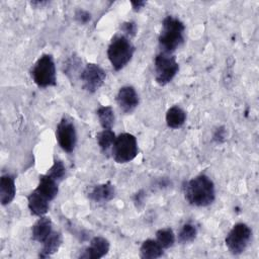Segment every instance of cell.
<instances>
[{"label": "cell", "mask_w": 259, "mask_h": 259, "mask_svg": "<svg viewBox=\"0 0 259 259\" xmlns=\"http://www.w3.org/2000/svg\"><path fill=\"white\" fill-rule=\"evenodd\" d=\"M62 242H63L62 234L58 231H53L52 234L42 243V249L40 250L38 256L41 258H47L49 256H52L59 250V248L62 245Z\"/></svg>", "instance_id": "obj_17"}, {"label": "cell", "mask_w": 259, "mask_h": 259, "mask_svg": "<svg viewBox=\"0 0 259 259\" xmlns=\"http://www.w3.org/2000/svg\"><path fill=\"white\" fill-rule=\"evenodd\" d=\"M184 23L177 17L168 15L162 21V28L158 37L161 52L172 54L184 41Z\"/></svg>", "instance_id": "obj_2"}, {"label": "cell", "mask_w": 259, "mask_h": 259, "mask_svg": "<svg viewBox=\"0 0 259 259\" xmlns=\"http://www.w3.org/2000/svg\"><path fill=\"white\" fill-rule=\"evenodd\" d=\"M120 29L123 32L122 34H124L125 36L130 37V36H134L137 32V25L134 21H126L123 22L120 25Z\"/></svg>", "instance_id": "obj_25"}, {"label": "cell", "mask_w": 259, "mask_h": 259, "mask_svg": "<svg viewBox=\"0 0 259 259\" xmlns=\"http://www.w3.org/2000/svg\"><path fill=\"white\" fill-rule=\"evenodd\" d=\"M115 138H116V136L111 130H102L101 132H99L97 134V136H96L97 144H98L101 152L104 155L108 154L109 150L111 151L112 146L115 141Z\"/></svg>", "instance_id": "obj_20"}, {"label": "cell", "mask_w": 259, "mask_h": 259, "mask_svg": "<svg viewBox=\"0 0 259 259\" xmlns=\"http://www.w3.org/2000/svg\"><path fill=\"white\" fill-rule=\"evenodd\" d=\"M47 174L55 179L57 182H60L64 179L66 175V167L61 160H55L52 167L48 170Z\"/></svg>", "instance_id": "obj_24"}, {"label": "cell", "mask_w": 259, "mask_h": 259, "mask_svg": "<svg viewBox=\"0 0 259 259\" xmlns=\"http://www.w3.org/2000/svg\"><path fill=\"white\" fill-rule=\"evenodd\" d=\"M164 249L156 239L144 241L140 247V257L143 259H156L163 255Z\"/></svg>", "instance_id": "obj_18"}, {"label": "cell", "mask_w": 259, "mask_h": 259, "mask_svg": "<svg viewBox=\"0 0 259 259\" xmlns=\"http://www.w3.org/2000/svg\"><path fill=\"white\" fill-rule=\"evenodd\" d=\"M30 75L38 87L55 86L57 84V73L53 56L45 54L39 57L31 68Z\"/></svg>", "instance_id": "obj_4"}, {"label": "cell", "mask_w": 259, "mask_h": 259, "mask_svg": "<svg viewBox=\"0 0 259 259\" xmlns=\"http://www.w3.org/2000/svg\"><path fill=\"white\" fill-rule=\"evenodd\" d=\"M16 187L14 178L10 174H4L0 178V201L2 205L9 204L15 197Z\"/></svg>", "instance_id": "obj_16"}, {"label": "cell", "mask_w": 259, "mask_h": 259, "mask_svg": "<svg viewBox=\"0 0 259 259\" xmlns=\"http://www.w3.org/2000/svg\"><path fill=\"white\" fill-rule=\"evenodd\" d=\"M196 235H197L196 227L191 223H186L179 230L177 239H178L179 243L187 244V243L192 242L196 238Z\"/></svg>", "instance_id": "obj_22"}, {"label": "cell", "mask_w": 259, "mask_h": 259, "mask_svg": "<svg viewBox=\"0 0 259 259\" xmlns=\"http://www.w3.org/2000/svg\"><path fill=\"white\" fill-rule=\"evenodd\" d=\"M131 4H132L133 9H134L135 11H140V10L146 5V1H142V0L131 1Z\"/></svg>", "instance_id": "obj_27"}, {"label": "cell", "mask_w": 259, "mask_h": 259, "mask_svg": "<svg viewBox=\"0 0 259 259\" xmlns=\"http://www.w3.org/2000/svg\"><path fill=\"white\" fill-rule=\"evenodd\" d=\"M56 138L63 151L72 153L77 144V133L73 121L64 116L57 125Z\"/></svg>", "instance_id": "obj_8"}, {"label": "cell", "mask_w": 259, "mask_h": 259, "mask_svg": "<svg viewBox=\"0 0 259 259\" xmlns=\"http://www.w3.org/2000/svg\"><path fill=\"white\" fill-rule=\"evenodd\" d=\"M155 80L160 86L170 83L179 71V65L175 56L172 54L160 52L154 60Z\"/></svg>", "instance_id": "obj_5"}, {"label": "cell", "mask_w": 259, "mask_h": 259, "mask_svg": "<svg viewBox=\"0 0 259 259\" xmlns=\"http://www.w3.org/2000/svg\"><path fill=\"white\" fill-rule=\"evenodd\" d=\"M156 241L162 246L163 249L172 247L175 243V235L170 228H163L156 232Z\"/></svg>", "instance_id": "obj_23"}, {"label": "cell", "mask_w": 259, "mask_h": 259, "mask_svg": "<svg viewBox=\"0 0 259 259\" xmlns=\"http://www.w3.org/2000/svg\"><path fill=\"white\" fill-rule=\"evenodd\" d=\"M225 138V131L223 127H220L215 131L214 135H213V140L218 141V142H221L223 141V139Z\"/></svg>", "instance_id": "obj_28"}, {"label": "cell", "mask_w": 259, "mask_h": 259, "mask_svg": "<svg viewBox=\"0 0 259 259\" xmlns=\"http://www.w3.org/2000/svg\"><path fill=\"white\" fill-rule=\"evenodd\" d=\"M75 16H76V19H77L79 22H81V23H87V22L91 19V14H90L88 11L82 10V9L78 10V11L76 12Z\"/></svg>", "instance_id": "obj_26"}, {"label": "cell", "mask_w": 259, "mask_h": 259, "mask_svg": "<svg viewBox=\"0 0 259 259\" xmlns=\"http://www.w3.org/2000/svg\"><path fill=\"white\" fill-rule=\"evenodd\" d=\"M135 53V46L130 37L124 34H115L107 48V57L115 71L123 69L132 60Z\"/></svg>", "instance_id": "obj_3"}, {"label": "cell", "mask_w": 259, "mask_h": 259, "mask_svg": "<svg viewBox=\"0 0 259 259\" xmlns=\"http://www.w3.org/2000/svg\"><path fill=\"white\" fill-rule=\"evenodd\" d=\"M184 195L191 205L207 206L215 199L214 183L207 175L199 174L186 182Z\"/></svg>", "instance_id": "obj_1"}, {"label": "cell", "mask_w": 259, "mask_h": 259, "mask_svg": "<svg viewBox=\"0 0 259 259\" xmlns=\"http://www.w3.org/2000/svg\"><path fill=\"white\" fill-rule=\"evenodd\" d=\"M165 120L170 128H179L186 121V112L181 107L174 105L167 110Z\"/></svg>", "instance_id": "obj_19"}, {"label": "cell", "mask_w": 259, "mask_h": 259, "mask_svg": "<svg viewBox=\"0 0 259 259\" xmlns=\"http://www.w3.org/2000/svg\"><path fill=\"white\" fill-rule=\"evenodd\" d=\"M53 223L52 220L48 217H39V219L34 223L31 229V237L32 240L44 243L46 239L52 234L53 232Z\"/></svg>", "instance_id": "obj_14"}, {"label": "cell", "mask_w": 259, "mask_h": 259, "mask_svg": "<svg viewBox=\"0 0 259 259\" xmlns=\"http://www.w3.org/2000/svg\"><path fill=\"white\" fill-rule=\"evenodd\" d=\"M114 196H115V188L110 182L95 185L88 193V197L91 200L99 203L110 201Z\"/></svg>", "instance_id": "obj_13"}, {"label": "cell", "mask_w": 259, "mask_h": 259, "mask_svg": "<svg viewBox=\"0 0 259 259\" xmlns=\"http://www.w3.org/2000/svg\"><path fill=\"white\" fill-rule=\"evenodd\" d=\"M49 201H52L59 192V182L49 176L47 173L40 175L38 178V183L34 189Z\"/></svg>", "instance_id": "obj_12"}, {"label": "cell", "mask_w": 259, "mask_h": 259, "mask_svg": "<svg viewBox=\"0 0 259 259\" xmlns=\"http://www.w3.org/2000/svg\"><path fill=\"white\" fill-rule=\"evenodd\" d=\"M27 206L31 214L36 217L45 215L50 207V201L40 195L37 191L33 190L27 196Z\"/></svg>", "instance_id": "obj_15"}, {"label": "cell", "mask_w": 259, "mask_h": 259, "mask_svg": "<svg viewBox=\"0 0 259 259\" xmlns=\"http://www.w3.org/2000/svg\"><path fill=\"white\" fill-rule=\"evenodd\" d=\"M116 102L118 107L124 113H132L139 105V95L133 86L126 85L121 87L116 94Z\"/></svg>", "instance_id": "obj_10"}, {"label": "cell", "mask_w": 259, "mask_h": 259, "mask_svg": "<svg viewBox=\"0 0 259 259\" xmlns=\"http://www.w3.org/2000/svg\"><path fill=\"white\" fill-rule=\"evenodd\" d=\"M251 239V228L244 223H238L228 233L225 244L233 255H240L247 249Z\"/></svg>", "instance_id": "obj_7"}, {"label": "cell", "mask_w": 259, "mask_h": 259, "mask_svg": "<svg viewBox=\"0 0 259 259\" xmlns=\"http://www.w3.org/2000/svg\"><path fill=\"white\" fill-rule=\"evenodd\" d=\"M30 4H31V6H34V7H36V8H39V6L41 7V6L46 5V4H48V2H47V1H31Z\"/></svg>", "instance_id": "obj_29"}, {"label": "cell", "mask_w": 259, "mask_h": 259, "mask_svg": "<svg viewBox=\"0 0 259 259\" xmlns=\"http://www.w3.org/2000/svg\"><path fill=\"white\" fill-rule=\"evenodd\" d=\"M80 78L83 88L87 92L94 93L103 85L106 78V73L98 64L88 63L82 70Z\"/></svg>", "instance_id": "obj_9"}, {"label": "cell", "mask_w": 259, "mask_h": 259, "mask_svg": "<svg viewBox=\"0 0 259 259\" xmlns=\"http://www.w3.org/2000/svg\"><path fill=\"white\" fill-rule=\"evenodd\" d=\"M98 120L103 130H111L114 124L115 116L111 106H100L96 111Z\"/></svg>", "instance_id": "obj_21"}, {"label": "cell", "mask_w": 259, "mask_h": 259, "mask_svg": "<svg viewBox=\"0 0 259 259\" xmlns=\"http://www.w3.org/2000/svg\"><path fill=\"white\" fill-rule=\"evenodd\" d=\"M110 248V244L107 239L97 236L94 237L89 246H87L82 253H80L79 258L82 259H99L105 256Z\"/></svg>", "instance_id": "obj_11"}, {"label": "cell", "mask_w": 259, "mask_h": 259, "mask_svg": "<svg viewBox=\"0 0 259 259\" xmlns=\"http://www.w3.org/2000/svg\"><path fill=\"white\" fill-rule=\"evenodd\" d=\"M139 153L137 139L130 133L119 134L114 141L111 154L115 162L123 164L134 160Z\"/></svg>", "instance_id": "obj_6"}]
</instances>
